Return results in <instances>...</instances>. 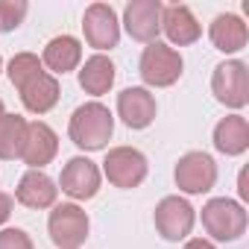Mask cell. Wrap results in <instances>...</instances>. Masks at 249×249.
Masks as SVG:
<instances>
[{"label":"cell","instance_id":"1","mask_svg":"<svg viewBox=\"0 0 249 249\" xmlns=\"http://www.w3.org/2000/svg\"><path fill=\"white\" fill-rule=\"evenodd\" d=\"M114 120L103 103H85L71 114V141L82 150H103L111 138Z\"/></svg>","mask_w":249,"mask_h":249},{"label":"cell","instance_id":"2","mask_svg":"<svg viewBox=\"0 0 249 249\" xmlns=\"http://www.w3.org/2000/svg\"><path fill=\"white\" fill-rule=\"evenodd\" d=\"M202 226L214 240H237L246 231V211L231 199H211L202 208Z\"/></svg>","mask_w":249,"mask_h":249},{"label":"cell","instance_id":"3","mask_svg":"<svg viewBox=\"0 0 249 249\" xmlns=\"http://www.w3.org/2000/svg\"><path fill=\"white\" fill-rule=\"evenodd\" d=\"M179 76H182V56L173 47L153 41L141 53V79L147 85L164 88V85H173Z\"/></svg>","mask_w":249,"mask_h":249},{"label":"cell","instance_id":"4","mask_svg":"<svg viewBox=\"0 0 249 249\" xmlns=\"http://www.w3.org/2000/svg\"><path fill=\"white\" fill-rule=\"evenodd\" d=\"M50 237L62 249H76L88 237V214L79 205H59L50 211Z\"/></svg>","mask_w":249,"mask_h":249},{"label":"cell","instance_id":"5","mask_svg":"<svg viewBox=\"0 0 249 249\" xmlns=\"http://www.w3.org/2000/svg\"><path fill=\"white\" fill-rule=\"evenodd\" d=\"M106 176L117 188H138L147 176V159L132 147H114L106 156Z\"/></svg>","mask_w":249,"mask_h":249},{"label":"cell","instance_id":"6","mask_svg":"<svg viewBox=\"0 0 249 249\" xmlns=\"http://www.w3.org/2000/svg\"><path fill=\"white\" fill-rule=\"evenodd\" d=\"M211 88H214V97L220 103H226L231 108L246 106V100H249V73H246V65L243 62H223V65H217Z\"/></svg>","mask_w":249,"mask_h":249},{"label":"cell","instance_id":"7","mask_svg":"<svg viewBox=\"0 0 249 249\" xmlns=\"http://www.w3.org/2000/svg\"><path fill=\"white\" fill-rule=\"evenodd\" d=\"M217 182V167L205 153H188L176 164V185L185 194H205Z\"/></svg>","mask_w":249,"mask_h":249},{"label":"cell","instance_id":"8","mask_svg":"<svg viewBox=\"0 0 249 249\" xmlns=\"http://www.w3.org/2000/svg\"><path fill=\"white\" fill-rule=\"evenodd\" d=\"M82 30H85V38L91 47L97 50H108L117 44L120 38V24H117V15L111 6L106 3H94L85 9V18H82Z\"/></svg>","mask_w":249,"mask_h":249},{"label":"cell","instance_id":"9","mask_svg":"<svg viewBox=\"0 0 249 249\" xmlns=\"http://www.w3.org/2000/svg\"><path fill=\"white\" fill-rule=\"evenodd\" d=\"M156 229L164 240H182L194 229V208L179 196H164L156 208Z\"/></svg>","mask_w":249,"mask_h":249},{"label":"cell","instance_id":"10","mask_svg":"<svg viewBox=\"0 0 249 249\" xmlns=\"http://www.w3.org/2000/svg\"><path fill=\"white\" fill-rule=\"evenodd\" d=\"M123 24H126L129 36L135 41H156L161 30V3L159 0H132L123 12Z\"/></svg>","mask_w":249,"mask_h":249},{"label":"cell","instance_id":"11","mask_svg":"<svg viewBox=\"0 0 249 249\" xmlns=\"http://www.w3.org/2000/svg\"><path fill=\"white\" fill-rule=\"evenodd\" d=\"M56 150H59V141H56V132L47 126V123H41V120L27 123V135H24V147H21L18 159H24L33 167H41V164L53 161Z\"/></svg>","mask_w":249,"mask_h":249},{"label":"cell","instance_id":"12","mask_svg":"<svg viewBox=\"0 0 249 249\" xmlns=\"http://www.w3.org/2000/svg\"><path fill=\"white\" fill-rule=\"evenodd\" d=\"M100 188V170L88 159H71L62 170V191L73 199H91Z\"/></svg>","mask_w":249,"mask_h":249},{"label":"cell","instance_id":"13","mask_svg":"<svg viewBox=\"0 0 249 249\" xmlns=\"http://www.w3.org/2000/svg\"><path fill=\"white\" fill-rule=\"evenodd\" d=\"M117 111L123 123L132 129H144L156 117V100L147 88H126L117 94Z\"/></svg>","mask_w":249,"mask_h":249},{"label":"cell","instance_id":"14","mask_svg":"<svg viewBox=\"0 0 249 249\" xmlns=\"http://www.w3.org/2000/svg\"><path fill=\"white\" fill-rule=\"evenodd\" d=\"M161 27H164V33H167V38L173 41V44H194L196 38H199V24H196V18L191 15V9L188 6H161Z\"/></svg>","mask_w":249,"mask_h":249},{"label":"cell","instance_id":"15","mask_svg":"<svg viewBox=\"0 0 249 249\" xmlns=\"http://www.w3.org/2000/svg\"><path fill=\"white\" fill-rule=\"evenodd\" d=\"M56 185L47 173L41 170H30L24 173V179L18 182V202L27 208H50L56 202Z\"/></svg>","mask_w":249,"mask_h":249},{"label":"cell","instance_id":"16","mask_svg":"<svg viewBox=\"0 0 249 249\" xmlns=\"http://www.w3.org/2000/svg\"><path fill=\"white\" fill-rule=\"evenodd\" d=\"M214 147L226 156H240L249 147V123L240 114L223 117L214 129Z\"/></svg>","mask_w":249,"mask_h":249},{"label":"cell","instance_id":"17","mask_svg":"<svg viewBox=\"0 0 249 249\" xmlns=\"http://www.w3.org/2000/svg\"><path fill=\"white\" fill-rule=\"evenodd\" d=\"M21 100H24V106L30 108V111H36V114H44V111H50L53 106H56V100H59V82L50 76V73H38V76H33L24 88H21Z\"/></svg>","mask_w":249,"mask_h":249},{"label":"cell","instance_id":"18","mask_svg":"<svg viewBox=\"0 0 249 249\" xmlns=\"http://www.w3.org/2000/svg\"><path fill=\"white\" fill-rule=\"evenodd\" d=\"M211 41L223 53H237L246 47V24L237 15H217L211 24Z\"/></svg>","mask_w":249,"mask_h":249},{"label":"cell","instance_id":"19","mask_svg":"<svg viewBox=\"0 0 249 249\" xmlns=\"http://www.w3.org/2000/svg\"><path fill=\"white\" fill-rule=\"evenodd\" d=\"M79 59H82V47H79V41L73 36H59L44 47V65L50 71H56V73L73 71L79 65Z\"/></svg>","mask_w":249,"mask_h":249},{"label":"cell","instance_id":"20","mask_svg":"<svg viewBox=\"0 0 249 249\" xmlns=\"http://www.w3.org/2000/svg\"><path fill=\"white\" fill-rule=\"evenodd\" d=\"M114 82V65L106 56H91L85 68L79 71V85L88 94H106Z\"/></svg>","mask_w":249,"mask_h":249},{"label":"cell","instance_id":"21","mask_svg":"<svg viewBox=\"0 0 249 249\" xmlns=\"http://www.w3.org/2000/svg\"><path fill=\"white\" fill-rule=\"evenodd\" d=\"M27 135V120L21 114L0 117V159H18Z\"/></svg>","mask_w":249,"mask_h":249},{"label":"cell","instance_id":"22","mask_svg":"<svg viewBox=\"0 0 249 249\" xmlns=\"http://www.w3.org/2000/svg\"><path fill=\"white\" fill-rule=\"evenodd\" d=\"M41 73V62H38V56H33V53H18L12 62H9V79L15 82V88L21 91L33 76H38Z\"/></svg>","mask_w":249,"mask_h":249},{"label":"cell","instance_id":"23","mask_svg":"<svg viewBox=\"0 0 249 249\" xmlns=\"http://www.w3.org/2000/svg\"><path fill=\"white\" fill-rule=\"evenodd\" d=\"M24 15H27V3H24V0H0V30L9 33V30L21 27Z\"/></svg>","mask_w":249,"mask_h":249},{"label":"cell","instance_id":"24","mask_svg":"<svg viewBox=\"0 0 249 249\" xmlns=\"http://www.w3.org/2000/svg\"><path fill=\"white\" fill-rule=\"evenodd\" d=\"M0 249H33V240L21 229H3L0 231Z\"/></svg>","mask_w":249,"mask_h":249},{"label":"cell","instance_id":"25","mask_svg":"<svg viewBox=\"0 0 249 249\" xmlns=\"http://www.w3.org/2000/svg\"><path fill=\"white\" fill-rule=\"evenodd\" d=\"M9 214H12V196L0 191V223H6Z\"/></svg>","mask_w":249,"mask_h":249},{"label":"cell","instance_id":"26","mask_svg":"<svg viewBox=\"0 0 249 249\" xmlns=\"http://www.w3.org/2000/svg\"><path fill=\"white\" fill-rule=\"evenodd\" d=\"M185 249H214V246H211L208 240H199V237H196V240H188V246H185Z\"/></svg>","mask_w":249,"mask_h":249},{"label":"cell","instance_id":"27","mask_svg":"<svg viewBox=\"0 0 249 249\" xmlns=\"http://www.w3.org/2000/svg\"><path fill=\"white\" fill-rule=\"evenodd\" d=\"M240 196L249 199V188H246V173H240Z\"/></svg>","mask_w":249,"mask_h":249},{"label":"cell","instance_id":"28","mask_svg":"<svg viewBox=\"0 0 249 249\" xmlns=\"http://www.w3.org/2000/svg\"><path fill=\"white\" fill-rule=\"evenodd\" d=\"M3 114H6V111H3V103H0V117H3Z\"/></svg>","mask_w":249,"mask_h":249},{"label":"cell","instance_id":"29","mask_svg":"<svg viewBox=\"0 0 249 249\" xmlns=\"http://www.w3.org/2000/svg\"><path fill=\"white\" fill-rule=\"evenodd\" d=\"M0 65H3V62H0Z\"/></svg>","mask_w":249,"mask_h":249}]
</instances>
